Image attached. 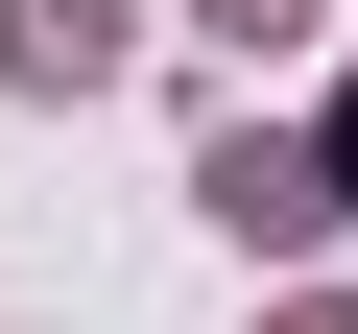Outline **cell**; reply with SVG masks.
I'll return each instance as SVG.
<instances>
[{"mask_svg": "<svg viewBox=\"0 0 358 334\" xmlns=\"http://www.w3.org/2000/svg\"><path fill=\"white\" fill-rule=\"evenodd\" d=\"M192 191H215L239 239H334V167H310V143H263V119H239V143L192 167Z\"/></svg>", "mask_w": 358, "mask_h": 334, "instance_id": "cell-1", "label": "cell"}, {"mask_svg": "<svg viewBox=\"0 0 358 334\" xmlns=\"http://www.w3.org/2000/svg\"><path fill=\"white\" fill-rule=\"evenodd\" d=\"M0 72H24V96H96L120 72V0H0Z\"/></svg>", "mask_w": 358, "mask_h": 334, "instance_id": "cell-2", "label": "cell"}, {"mask_svg": "<svg viewBox=\"0 0 358 334\" xmlns=\"http://www.w3.org/2000/svg\"><path fill=\"white\" fill-rule=\"evenodd\" d=\"M192 24H215V48H310V0H192Z\"/></svg>", "mask_w": 358, "mask_h": 334, "instance_id": "cell-3", "label": "cell"}, {"mask_svg": "<svg viewBox=\"0 0 358 334\" xmlns=\"http://www.w3.org/2000/svg\"><path fill=\"white\" fill-rule=\"evenodd\" d=\"M310 167H334V215H358V96H334V143H310Z\"/></svg>", "mask_w": 358, "mask_h": 334, "instance_id": "cell-4", "label": "cell"}]
</instances>
